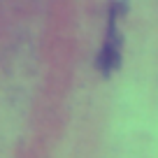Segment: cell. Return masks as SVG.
Here are the masks:
<instances>
[{
  "label": "cell",
  "mask_w": 158,
  "mask_h": 158,
  "mask_svg": "<svg viewBox=\"0 0 158 158\" xmlns=\"http://www.w3.org/2000/svg\"><path fill=\"white\" fill-rule=\"evenodd\" d=\"M126 2H114L109 10V21H107V35H105L102 49L98 54V70L109 77L114 70H118L121 65V47H123V37L118 30V16L123 14Z\"/></svg>",
  "instance_id": "1"
}]
</instances>
